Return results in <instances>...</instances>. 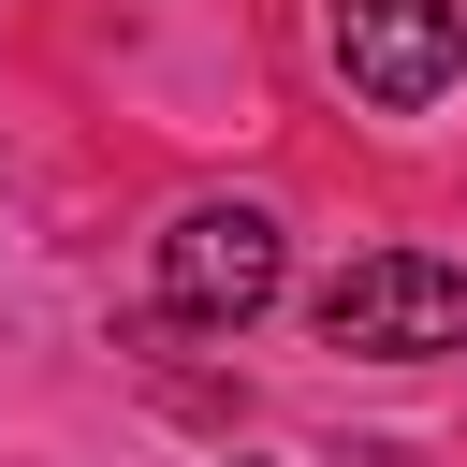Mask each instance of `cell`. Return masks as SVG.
Masks as SVG:
<instances>
[{
    "instance_id": "1",
    "label": "cell",
    "mask_w": 467,
    "mask_h": 467,
    "mask_svg": "<svg viewBox=\"0 0 467 467\" xmlns=\"http://www.w3.org/2000/svg\"><path fill=\"white\" fill-rule=\"evenodd\" d=\"M321 350H365V365H438V350H467V263H438V248H365V263H336L321 277Z\"/></svg>"
},
{
    "instance_id": "2",
    "label": "cell",
    "mask_w": 467,
    "mask_h": 467,
    "mask_svg": "<svg viewBox=\"0 0 467 467\" xmlns=\"http://www.w3.org/2000/svg\"><path fill=\"white\" fill-rule=\"evenodd\" d=\"M321 44H336V88H350V102L423 117V102L467 73V0H336Z\"/></svg>"
},
{
    "instance_id": "3",
    "label": "cell",
    "mask_w": 467,
    "mask_h": 467,
    "mask_svg": "<svg viewBox=\"0 0 467 467\" xmlns=\"http://www.w3.org/2000/svg\"><path fill=\"white\" fill-rule=\"evenodd\" d=\"M277 277H292V248H277L263 204H190V219L161 234V306H175V321H263Z\"/></svg>"
}]
</instances>
